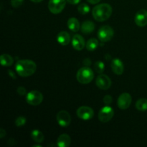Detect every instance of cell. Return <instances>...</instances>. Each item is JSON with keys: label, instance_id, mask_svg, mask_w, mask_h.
<instances>
[{"label": "cell", "instance_id": "1", "mask_svg": "<svg viewBox=\"0 0 147 147\" xmlns=\"http://www.w3.org/2000/svg\"><path fill=\"white\" fill-rule=\"evenodd\" d=\"M37 69L34 62L31 60H20L16 63L15 70L22 77H29L34 74Z\"/></svg>", "mask_w": 147, "mask_h": 147}, {"label": "cell", "instance_id": "2", "mask_svg": "<svg viewBox=\"0 0 147 147\" xmlns=\"http://www.w3.org/2000/svg\"><path fill=\"white\" fill-rule=\"evenodd\" d=\"M112 7L110 4H100L94 7L92 10L93 17L96 21L104 22L110 18L112 14Z\"/></svg>", "mask_w": 147, "mask_h": 147}, {"label": "cell", "instance_id": "3", "mask_svg": "<svg viewBox=\"0 0 147 147\" xmlns=\"http://www.w3.org/2000/svg\"><path fill=\"white\" fill-rule=\"evenodd\" d=\"M78 81L81 84H88L93 80L94 78V73L93 70L88 66L79 69L76 75Z\"/></svg>", "mask_w": 147, "mask_h": 147}, {"label": "cell", "instance_id": "4", "mask_svg": "<svg viewBox=\"0 0 147 147\" xmlns=\"http://www.w3.org/2000/svg\"><path fill=\"white\" fill-rule=\"evenodd\" d=\"M98 37L103 42H109L113 38L114 35V31L110 26H103L98 30L97 33Z\"/></svg>", "mask_w": 147, "mask_h": 147}, {"label": "cell", "instance_id": "5", "mask_svg": "<svg viewBox=\"0 0 147 147\" xmlns=\"http://www.w3.org/2000/svg\"><path fill=\"white\" fill-rule=\"evenodd\" d=\"M26 100L32 106H38L42 102L43 95L39 90H32L27 94Z\"/></svg>", "mask_w": 147, "mask_h": 147}, {"label": "cell", "instance_id": "6", "mask_svg": "<svg viewBox=\"0 0 147 147\" xmlns=\"http://www.w3.org/2000/svg\"><path fill=\"white\" fill-rule=\"evenodd\" d=\"M67 0H50L48 2V9L53 14H57L64 9Z\"/></svg>", "mask_w": 147, "mask_h": 147}, {"label": "cell", "instance_id": "7", "mask_svg": "<svg viewBox=\"0 0 147 147\" xmlns=\"http://www.w3.org/2000/svg\"><path fill=\"white\" fill-rule=\"evenodd\" d=\"M114 116V111L109 106H106L102 108L98 113L99 120L103 123L109 122Z\"/></svg>", "mask_w": 147, "mask_h": 147}, {"label": "cell", "instance_id": "8", "mask_svg": "<svg viewBox=\"0 0 147 147\" xmlns=\"http://www.w3.org/2000/svg\"><path fill=\"white\" fill-rule=\"evenodd\" d=\"M131 101V96L128 93H123L119 96V98H118L117 104L119 109H122V110H126L130 107Z\"/></svg>", "mask_w": 147, "mask_h": 147}, {"label": "cell", "instance_id": "9", "mask_svg": "<svg viewBox=\"0 0 147 147\" xmlns=\"http://www.w3.org/2000/svg\"><path fill=\"white\" fill-rule=\"evenodd\" d=\"M77 116L82 120L88 121L93 117L94 111L89 106H80L77 110Z\"/></svg>", "mask_w": 147, "mask_h": 147}, {"label": "cell", "instance_id": "10", "mask_svg": "<svg viewBox=\"0 0 147 147\" xmlns=\"http://www.w3.org/2000/svg\"><path fill=\"white\" fill-rule=\"evenodd\" d=\"M96 83L98 88H99L100 90H106L111 86L112 83L109 76L104 74H100L96 78Z\"/></svg>", "mask_w": 147, "mask_h": 147}, {"label": "cell", "instance_id": "11", "mask_svg": "<svg viewBox=\"0 0 147 147\" xmlns=\"http://www.w3.org/2000/svg\"><path fill=\"white\" fill-rule=\"evenodd\" d=\"M57 121L62 127H67L70 124L71 116L66 111H60L57 114Z\"/></svg>", "mask_w": 147, "mask_h": 147}, {"label": "cell", "instance_id": "12", "mask_svg": "<svg viewBox=\"0 0 147 147\" xmlns=\"http://www.w3.org/2000/svg\"><path fill=\"white\" fill-rule=\"evenodd\" d=\"M135 23L141 27L147 25V11L145 9H140L137 11L135 16Z\"/></svg>", "mask_w": 147, "mask_h": 147}, {"label": "cell", "instance_id": "13", "mask_svg": "<svg viewBox=\"0 0 147 147\" xmlns=\"http://www.w3.org/2000/svg\"><path fill=\"white\" fill-rule=\"evenodd\" d=\"M72 45L75 50L78 51H80L83 50L86 46L85 40L81 35L80 34H75L72 39Z\"/></svg>", "mask_w": 147, "mask_h": 147}, {"label": "cell", "instance_id": "14", "mask_svg": "<svg viewBox=\"0 0 147 147\" xmlns=\"http://www.w3.org/2000/svg\"><path fill=\"white\" fill-rule=\"evenodd\" d=\"M111 68L113 73L116 75H122L124 70L123 63L120 59L115 58L111 62Z\"/></svg>", "mask_w": 147, "mask_h": 147}, {"label": "cell", "instance_id": "15", "mask_svg": "<svg viewBox=\"0 0 147 147\" xmlns=\"http://www.w3.org/2000/svg\"><path fill=\"white\" fill-rule=\"evenodd\" d=\"M71 139L67 134H63L57 138V145L59 147H67L70 145Z\"/></svg>", "mask_w": 147, "mask_h": 147}, {"label": "cell", "instance_id": "16", "mask_svg": "<svg viewBox=\"0 0 147 147\" xmlns=\"http://www.w3.org/2000/svg\"><path fill=\"white\" fill-rule=\"evenodd\" d=\"M57 40L61 45H67L70 41V35L67 32L62 31L57 36Z\"/></svg>", "mask_w": 147, "mask_h": 147}, {"label": "cell", "instance_id": "17", "mask_svg": "<svg viewBox=\"0 0 147 147\" xmlns=\"http://www.w3.org/2000/svg\"><path fill=\"white\" fill-rule=\"evenodd\" d=\"M95 30V24L91 21L83 22L81 25V31L83 34H89L93 32Z\"/></svg>", "mask_w": 147, "mask_h": 147}, {"label": "cell", "instance_id": "18", "mask_svg": "<svg viewBox=\"0 0 147 147\" xmlns=\"http://www.w3.org/2000/svg\"><path fill=\"white\" fill-rule=\"evenodd\" d=\"M67 27L73 32H77L80 28V22L75 17H71L67 21Z\"/></svg>", "mask_w": 147, "mask_h": 147}, {"label": "cell", "instance_id": "19", "mask_svg": "<svg viewBox=\"0 0 147 147\" xmlns=\"http://www.w3.org/2000/svg\"><path fill=\"white\" fill-rule=\"evenodd\" d=\"M0 63L4 67H9L14 63V59L8 54H2L0 57Z\"/></svg>", "mask_w": 147, "mask_h": 147}, {"label": "cell", "instance_id": "20", "mask_svg": "<svg viewBox=\"0 0 147 147\" xmlns=\"http://www.w3.org/2000/svg\"><path fill=\"white\" fill-rule=\"evenodd\" d=\"M31 137L32 140L37 143H42L45 139V136L42 132L40 131L38 129H34L31 132Z\"/></svg>", "mask_w": 147, "mask_h": 147}, {"label": "cell", "instance_id": "21", "mask_svg": "<svg viewBox=\"0 0 147 147\" xmlns=\"http://www.w3.org/2000/svg\"><path fill=\"white\" fill-rule=\"evenodd\" d=\"M98 46V41L96 38H91L88 40L86 43V49L88 51H94Z\"/></svg>", "mask_w": 147, "mask_h": 147}, {"label": "cell", "instance_id": "22", "mask_svg": "<svg viewBox=\"0 0 147 147\" xmlns=\"http://www.w3.org/2000/svg\"><path fill=\"white\" fill-rule=\"evenodd\" d=\"M136 109L140 111H144L147 110V99L140 98L136 101Z\"/></svg>", "mask_w": 147, "mask_h": 147}, {"label": "cell", "instance_id": "23", "mask_svg": "<svg viewBox=\"0 0 147 147\" xmlns=\"http://www.w3.org/2000/svg\"><path fill=\"white\" fill-rule=\"evenodd\" d=\"M94 68L98 73L101 74L102 73H103L105 70V64L103 62L100 61V60L96 61L94 63Z\"/></svg>", "mask_w": 147, "mask_h": 147}, {"label": "cell", "instance_id": "24", "mask_svg": "<svg viewBox=\"0 0 147 147\" xmlns=\"http://www.w3.org/2000/svg\"><path fill=\"white\" fill-rule=\"evenodd\" d=\"M78 12L80 14L85 15V14H88L90 11V7L88 4H85V3H82L78 6Z\"/></svg>", "mask_w": 147, "mask_h": 147}, {"label": "cell", "instance_id": "25", "mask_svg": "<svg viewBox=\"0 0 147 147\" xmlns=\"http://www.w3.org/2000/svg\"><path fill=\"white\" fill-rule=\"evenodd\" d=\"M26 118L24 116H20L15 121V125L17 126H22L26 123Z\"/></svg>", "mask_w": 147, "mask_h": 147}, {"label": "cell", "instance_id": "26", "mask_svg": "<svg viewBox=\"0 0 147 147\" xmlns=\"http://www.w3.org/2000/svg\"><path fill=\"white\" fill-rule=\"evenodd\" d=\"M24 0H11V4L14 8L20 7L22 4Z\"/></svg>", "mask_w": 147, "mask_h": 147}, {"label": "cell", "instance_id": "27", "mask_svg": "<svg viewBox=\"0 0 147 147\" xmlns=\"http://www.w3.org/2000/svg\"><path fill=\"white\" fill-rule=\"evenodd\" d=\"M103 102H104L105 104L110 105L113 102V98L110 95H106L103 98Z\"/></svg>", "mask_w": 147, "mask_h": 147}, {"label": "cell", "instance_id": "28", "mask_svg": "<svg viewBox=\"0 0 147 147\" xmlns=\"http://www.w3.org/2000/svg\"><path fill=\"white\" fill-rule=\"evenodd\" d=\"M17 91L20 96H24V95H26V93H27V90H26L25 88L22 87V86L19 87L18 88H17Z\"/></svg>", "mask_w": 147, "mask_h": 147}, {"label": "cell", "instance_id": "29", "mask_svg": "<svg viewBox=\"0 0 147 147\" xmlns=\"http://www.w3.org/2000/svg\"><path fill=\"white\" fill-rule=\"evenodd\" d=\"M80 1H81V0H67V2H68L69 4H72V5H76V4H79V3L80 2Z\"/></svg>", "mask_w": 147, "mask_h": 147}, {"label": "cell", "instance_id": "30", "mask_svg": "<svg viewBox=\"0 0 147 147\" xmlns=\"http://www.w3.org/2000/svg\"><path fill=\"white\" fill-rule=\"evenodd\" d=\"M6 131H5L4 130V129H0V138H1V139H2V138H4V136H6Z\"/></svg>", "mask_w": 147, "mask_h": 147}, {"label": "cell", "instance_id": "31", "mask_svg": "<svg viewBox=\"0 0 147 147\" xmlns=\"http://www.w3.org/2000/svg\"><path fill=\"white\" fill-rule=\"evenodd\" d=\"M100 1V0H87L88 2H89L90 4H98V3Z\"/></svg>", "mask_w": 147, "mask_h": 147}, {"label": "cell", "instance_id": "32", "mask_svg": "<svg viewBox=\"0 0 147 147\" xmlns=\"http://www.w3.org/2000/svg\"><path fill=\"white\" fill-rule=\"evenodd\" d=\"M8 72H9V73L10 76H11V77H12V78H14V79H15V78H16V77H15V75L14 74V73H13V72L11 71V70H8Z\"/></svg>", "mask_w": 147, "mask_h": 147}, {"label": "cell", "instance_id": "33", "mask_svg": "<svg viewBox=\"0 0 147 147\" xmlns=\"http://www.w3.org/2000/svg\"><path fill=\"white\" fill-rule=\"evenodd\" d=\"M30 1H33V2H35V3H39V2H41V1H42L43 0H30Z\"/></svg>", "mask_w": 147, "mask_h": 147}]
</instances>
